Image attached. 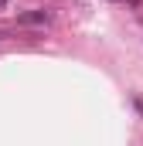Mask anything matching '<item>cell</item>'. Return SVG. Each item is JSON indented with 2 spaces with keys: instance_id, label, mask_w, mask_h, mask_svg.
Here are the masks:
<instances>
[{
  "instance_id": "cell-1",
  "label": "cell",
  "mask_w": 143,
  "mask_h": 146,
  "mask_svg": "<svg viewBox=\"0 0 143 146\" xmlns=\"http://www.w3.org/2000/svg\"><path fill=\"white\" fill-rule=\"evenodd\" d=\"M48 21H51V14H48V10H24V14H17V24H31V27L48 24Z\"/></svg>"
},
{
  "instance_id": "cell-2",
  "label": "cell",
  "mask_w": 143,
  "mask_h": 146,
  "mask_svg": "<svg viewBox=\"0 0 143 146\" xmlns=\"http://www.w3.org/2000/svg\"><path fill=\"white\" fill-rule=\"evenodd\" d=\"M0 7H7V0H0Z\"/></svg>"
}]
</instances>
